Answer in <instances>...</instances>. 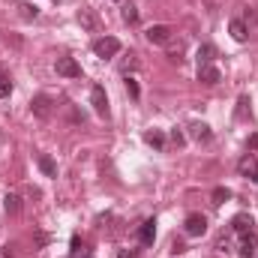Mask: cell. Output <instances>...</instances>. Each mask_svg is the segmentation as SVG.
I'll use <instances>...</instances> for the list:
<instances>
[{
  "mask_svg": "<svg viewBox=\"0 0 258 258\" xmlns=\"http://www.w3.org/2000/svg\"><path fill=\"white\" fill-rule=\"evenodd\" d=\"M93 54L102 57V60L117 57V54H120V39H114V36H102V39H96V42H93Z\"/></svg>",
  "mask_w": 258,
  "mask_h": 258,
  "instance_id": "obj_1",
  "label": "cell"
},
{
  "mask_svg": "<svg viewBox=\"0 0 258 258\" xmlns=\"http://www.w3.org/2000/svg\"><path fill=\"white\" fill-rule=\"evenodd\" d=\"M171 33H174V30H171L168 24H153V27L144 30V39H147L150 45H168V42H171Z\"/></svg>",
  "mask_w": 258,
  "mask_h": 258,
  "instance_id": "obj_2",
  "label": "cell"
},
{
  "mask_svg": "<svg viewBox=\"0 0 258 258\" xmlns=\"http://www.w3.org/2000/svg\"><path fill=\"white\" fill-rule=\"evenodd\" d=\"M90 105L99 117H108V96H105V87L102 84H93L90 87Z\"/></svg>",
  "mask_w": 258,
  "mask_h": 258,
  "instance_id": "obj_3",
  "label": "cell"
},
{
  "mask_svg": "<svg viewBox=\"0 0 258 258\" xmlns=\"http://www.w3.org/2000/svg\"><path fill=\"white\" fill-rule=\"evenodd\" d=\"M183 231H186L189 237H201V234L207 231V219H204L201 213H189L186 222H183Z\"/></svg>",
  "mask_w": 258,
  "mask_h": 258,
  "instance_id": "obj_4",
  "label": "cell"
},
{
  "mask_svg": "<svg viewBox=\"0 0 258 258\" xmlns=\"http://www.w3.org/2000/svg\"><path fill=\"white\" fill-rule=\"evenodd\" d=\"M57 75L63 78H81V66L75 57H57Z\"/></svg>",
  "mask_w": 258,
  "mask_h": 258,
  "instance_id": "obj_5",
  "label": "cell"
},
{
  "mask_svg": "<svg viewBox=\"0 0 258 258\" xmlns=\"http://www.w3.org/2000/svg\"><path fill=\"white\" fill-rule=\"evenodd\" d=\"M240 258H255L258 255V237L255 231H249V234H240Z\"/></svg>",
  "mask_w": 258,
  "mask_h": 258,
  "instance_id": "obj_6",
  "label": "cell"
},
{
  "mask_svg": "<svg viewBox=\"0 0 258 258\" xmlns=\"http://www.w3.org/2000/svg\"><path fill=\"white\" fill-rule=\"evenodd\" d=\"M219 78H222V72H219L213 63L198 66V81H201V84H210V87H213V84H219Z\"/></svg>",
  "mask_w": 258,
  "mask_h": 258,
  "instance_id": "obj_7",
  "label": "cell"
},
{
  "mask_svg": "<svg viewBox=\"0 0 258 258\" xmlns=\"http://www.w3.org/2000/svg\"><path fill=\"white\" fill-rule=\"evenodd\" d=\"M30 108H33V114H36V117H42V120H45V117H51V99H48L45 93H39V96L30 102Z\"/></svg>",
  "mask_w": 258,
  "mask_h": 258,
  "instance_id": "obj_8",
  "label": "cell"
},
{
  "mask_svg": "<svg viewBox=\"0 0 258 258\" xmlns=\"http://www.w3.org/2000/svg\"><path fill=\"white\" fill-rule=\"evenodd\" d=\"M231 228H234L237 234H249V231L255 228V219H252L249 213H237V216L231 219Z\"/></svg>",
  "mask_w": 258,
  "mask_h": 258,
  "instance_id": "obj_9",
  "label": "cell"
},
{
  "mask_svg": "<svg viewBox=\"0 0 258 258\" xmlns=\"http://www.w3.org/2000/svg\"><path fill=\"white\" fill-rule=\"evenodd\" d=\"M153 237H156V219L141 222V228H138V240H141L144 246H150V243H153Z\"/></svg>",
  "mask_w": 258,
  "mask_h": 258,
  "instance_id": "obj_10",
  "label": "cell"
},
{
  "mask_svg": "<svg viewBox=\"0 0 258 258\" xmlns=\"http://www.w3.org/2000/svg\"><path fill=\"white\" fill-rule=\"evenodd\" d=\"M228 33H231L234 42H246V39H249V30H246V24H243L240 18H234V21L228 24Z\"/></svg>",
  "mask_w": 258,
  "mask_h": 258,
  "instance_id": "obj_11",
  "label": "cell"
},
{
  "mask_svg": "<svg viewBox=\"0 0 258 258\" xmlns=\"http://www.w3.org/2000/svg\"><path fill=\"white\" fill-rule=\"evenodd\" d=\"M144 141H147L153 150H165V135H162L159 129H147V132H144Z\"/></svg>",
  "mask_w": 258,
  "mask_h": 258,
  "instance_id": "obj_12",
  "label": "cell"
},
{
  "mask_svg": "<svg viewBox=\"0 0 258 258\" xmlns=\"http://www.w3.org/2000/svg\"><path fill=\"white\" fill-rule=\"evenodd\" d=\"M189 135H192L195 141H210V135H213V132H210V126H207V123L195 120L192 126H189Z\"/></svg>",
  "mask_w": 258,
  "mask_h": 258,
  "instance_id": "obj_13",
  "label": "cell"
},
{
  "mask_svg": "<svg viewBox=\"0 0 258 258\" xmlns=\"http://www.w3.org/2000/svg\"><path fill=\"white\" fill-rule=\"evenodd\" d=\"M3 210H6V213H9V216H18V213H21V198H18V195H6V198H3Z\"/></svg>",
  "mask_w": 258,
  "mask_h": 258,
  "instance_id": "obj_14",
  "label": "cell"
},
{
  "mask_svg": "<svg viewBox=\"0 0 258 258\" xmlns=\"http://www.w3.org/2000/svg\"><path fill=\"white\" fill-rule=\"evenodd\" d=\"M39 168H42L45 177H57V162H54L51 156H45V153L39 156Z\"/></svg>",
  "mask_w": 258,
  "mask_h": 258,
  "instance_id": "obj_15",
  "label": "cell"
},
{
  "mask_svg": "<svg viewBox=\"0 0 258 258\" xmlns=\"http://www.w3.org/2000/svg\"><path fill=\"white\" fill-rule=\"evenodd\" d=\"M213 57H216V48H213V45H201V48H198V66L213 63Z\"/></svg>",
  "mask_w": 258,
  "mask_h": 258,
  "instance_id": "obj_16",
  "label": "cell"
},
{
  "mask_svg": "<svg viewBox=\"0 0 258 258\" xmlns=\"http://www.w3.org/2000/svg\"><path fill=\"white\" fill-rule=\"evenodd\" d=\"M69 258H90V249L78 237H72V252H69Z\"/></svg>",
  "mask_w": 258,
  "mask_h": 258,
  "instance_id": "obj_17",
  "label": "cell"
},
{
  "mask_svg": "<svg viewBox=\"0 0 258 258\" xmlns=\"http://www.w3.org/2000/svg\"><path fill=\"white\" fill-rule=\"evenodd\" d=\"M78 21H81V27H87V30H96V18L90 15V9H81V12H78Z\"/></svg>",
  "mask_w": 258,
  "mask_h": 258,
  "instance_id": "obj_18",
  "label": "cell"
},
{
  "mask_svg": "<svg viewBox=\"0 0 258 258\" xmlns=\"http://www.w3.org/2000/svg\"><path fill=\"white\" fill-rule=\"evenodd\" d=\"M18 9H21V18H24V21H33V18L39 15V9L30 6V3H18Z\"/></svg>",
  "mask_w": 258,
  "mask_h": 258,
  "instance_id": "obj_19",
  "label": "cell"
},
{
  "mask_svg": "<svg viewBox=\"0 0 258 258\" xmlns=\"http://www.w3.org/2000/svg\"><path fill=\"white\" fill-rule=\"evenodd\" d=\"M120 15H123V21H126V24H135V21H138V9H135V3H126Z\"/></svg>",
  "mask_w": 258,
  "mask_h": 258,
  "instance_id": "obj_20",
  "label": "cell"
},
{
  "mask_svg": "<svg viewBox=\"0 0 258 258\" xmlns=\"http://www.w3.org/2000/svg\"><path fill=\"white\" fill-rule=\"evenodd\" d=\"M210 198H213V204H225V201L231 198V192H228L225 186H216V189H213V195H210Z\"/></svg>",
  "mask_w": 258,
  "mask_h": 258,
  "instance_id": "obj_21",
  "label": "cell"
},
{
  "mask_svg": "<svg viewBox=\"0 0 258 258\" xmlns=\"http://www.w3.org/2000/svg\"><path fill=\"white\" fill-rule=\"evenodd\" d=\"M126 90H129V96H132V99H138V96H141L138 81H135V78H129V75H126Z\"/></svg>",
  "mask_w": 258,
  "mask_h": 258,
  "instance_id": "obj_22",
  "label": "cell"
},
{
  "mask_svg": "<svg viewBox=\"0 0 258 258\" xmlns=\"http://www.w3.org/2000/svg\"><path fill=\"white\" fill-rule=\"evenodd\" d=\"M240 171H243V174H252V171H255V159H252V156L240 159Z\"/></svg>",
  "mask_w": 258,
  "mask_h": 258,
  "instance_id": "obj_23",
  "label": "cell"
},
{
  "mask_svg": "<svg viewBox=\"0 0 258 258\" xmlns=\"http://www.w3.org/2000/svg\"><path fill=\"white\" fill-rule=\"evenodd\" d=\"M12 93V81L6 75H0V96H9Z\"/></svg>",
  "mask_w": 258,
  "mask_h": 258,
  "instance_id": "obj_24",
  "label": "cell"
},
{
  "mask_svg": "<svg viewBox=\"0 0 258 258\" xmlns=\"http://www.w3.org/2000/svg\"><path fill=\"white\" fill-rule=\"evenodd\" d=\"M171 141H174L177 147H180V144H186V138H183V132H180V129H171Z\"/></svg>",
  "mask_w": 258,
  "mask_h": 258,
  "instance_id": "obj_25",
  "label": "cell"
},
{
  "mask_svg": "<svg viewBox=\"0 0 258 258\" xmlns=\"http://www.w3.org/2000/svg\"><path fill=\"white\" fill-rule=\"evenodd\" d=\"M117 258H138V252H135V249H120Z\"/></svg>",
  "mask_w": 258,
  "mask_h": 258,
  "instance_id": "obj_26",
  "label": "cell"
},
{
  "mask_svg": "<svg viewBox=\"0 0 258 258\" xmlns=\"http://www.w3.org/2000/svg\"><path fill=\"white\" fill-rule=\"evenodd\" d=\"M0 258H12V249L9 246H0Z\"/></svg>",
  "mask_w": 258,
  "mask_h": 258,
  "instance_id": "obj_27",
  "label": "cell"
},
{
  "mask_svg": "<svg viewBox=\"0 0 258 258\" xmlns=\"http://www.w3.org/2000/svg\"><path fill=\"white\" fill-rule=\"evenodd\" d=\"M249 177H252V183H258V168L252 171V174H249Z\"/></svg>",
  "mask_w": 258,
  "mask_h": 258,
  "instance_id": "obj_28",
  "label": "cell"
}]
</instances>
